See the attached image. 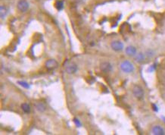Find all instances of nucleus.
Returning <instances> with one entry per match:
<instances>
[{"label":"nucleus","instance_id":"nucleus-10","mask_svg":"<svg viewBox=\"0 0 165 135\" xmlns=\"http://www.w3.org/2000/svg\"><path fill=\"white\" fill-rule=\"evenodd\" d=\"M34 106H35V108L37 109V111H39V112H43V111H45V109H46L45 105L43 103H41V102L36 103L34 104Z\"/></svg>","mask_w":165,"mask_h":135},{"label":"nucleus","instance_id":"nucleus-1","mask_svg":"<svg viewBox=\"0 0 165 135\" xmlns=\"http://www.w3.org/2000/svg\"><path fill=\"white\" fill-rule=\"evenodd\" d=\"M120 68L121 70L125 73H131L134 71V66L133 64L129 61H123L120 64Z\"/></svg>","mask_w":165,"mask_h":135},{"label":"nucleus","instance_id":"nucleus-3","mask_svg":"<svg viewBox=\"0 0 165 135\" xmlns=\"http://www.w3.org/2000/svg\"><path fill=\"white\" fill-rule=\"evenodd\" d=\"M30 5L26 1V0H20L17 4V8L21 12H25L29 8Z\"/></svg>","mask_w":165,"mask_h":135},{"label":"nucleus","instance_id":"nucleus-9","mask_svg":"<svg viewBox=\"0 0 165 135\" xmlns=\"http://www.w3.org/2000/svg\"><path fill=\"white\" fill-rule=\"evenodd\" d=\"M126 53L129 56H135L136 55V49L133 46H129L126 48Z\"/></svg>","mask_w":165,"mask_h":135},{"label":"nucleus","instance_id":"nucleus-5","mask_svg":"<svg viewBox=\"0 0 165 135\" xmlns=\"http://www.w3.org/2000/svg\"><path fill=\"white\" fill-rule=\"evenodd\" d=\"M45 66L47 69L49 70H53L56 68L58 66V63L55 59H49L47 60L45 63Z\"/></svg>","mask_w":165,"mask_h":135},{"label":"nucleus","instance_id":"nucleus-2","mask_svg":"<svg viewBox=\"0 0 165 135\" xmlns=\"http://www.w3.org/2000/svg\"><path fill=\"white\" fill-rule=\"evenodd\" d=\"M133 93L134 96L139 99H141L144 96V91L142 90V88L139 85H135L133 87Z\"/></svg>","mask_w":165,"mask_h":135},{"label":"nucleus","instance_id":"nucleus-13","mask_svg":"<svg viewBox=\"0 0 165 135\" xmlns=\"http://www.w3.org/2000/svg\"><path fill=\"white\" fill-rule=\"evenodd\" d=\"M135 61H136L137 62H142L145 59V55L143 53H142V52H140V53L135 55Z\"/></svg>","mask_w":165,"mask_h":135},{"label":"nucleus","instance_id":"nucleus-6","mask_svg":"<svg viewBox=\"0 0 165 135\" xmlns=\"http://www.w3.org/2000/svg\"><path fill=\"white\" fill-rule=\"evenodd\" d=\"M65 70L68 74H74L77 71V65L75 63H69L66 65Z\"/></svg>","mask_w":165,"mask_h":135},{"label":"nucleus","instance_id":"nucleus-16","mask_svg":"<svg viewBox=\"0 0 165 135\" xmlns=\"http://www.w3.org/2000/svg\"><path fill=\"white\" fill-rule=\"evenodd\" d=\"M74 123H75L76 125L77 126V127H80V126H81V123H80V121L78 119H74Z\"/></svg>","mask_w":165,"mask_h":135},{"label":"nucleus","instance_id":"nucleus-4","mask_svg":"<svg viewBox=\"0 0 165 135\" xmlns=\"http://www.w3.org/2000/svg\"><path fill=\"white\" fill-rule=\"evenodd\" d=\"M111 47L116 52H120L123 49V44L119 40H114L111 43Z\"/></svg>","mask_w":165,"mask_h":135},{"label":"nucleus","instance_id":"nucleus-17","mask_svg":"<svg viewBox=\"0 0 165 135\" xmlns=\"http://www.w3.org/2000/svg\"><path fill=\"white\" fill-rule=\"evenodd\" d=\"M155 69V65H151V66L149 68V71H150V72H152L153 71H154Z\"/></svg>","mask_w":165,"mask_h":135},{"label":"nucleus","instance_id":"nucleus-11","mask_svg":"<svg viewBox=\"0 0 165 135\" xmlns=\"http://www.w3.org/2000/svg\"><path fill=\"white\" fill-rule=\"evenodd\" d=\"M8 11V10L6 7L4 6V5H1V7H0V17H1L2 19H4L6 17Z\"/></svg>","mask_w":165,"mask_h":135},{"label":"nucleus","instance_id":"nucleus-8","mask_svg":"<svg viewBox=\"0 0 165 135\" xmlns=\"http://www.w3.org/2000/svg\"><path fill=\"white\" fill-rule=\"evenodd\" d=\"M152 133L155 135H164L165 131L161 125H155L152 127Z\"/></svg>","mask_w":165,"mask_h":135},{"label":"nucleus","instance_id":"nucleus-7","mask_svg":"<svg viewBox=\"0 0 165 135\" xmlns=\"http://www.w3.org/2000/svg\"><path fill=\"white\" fill-rule=\"evenodd\" d=\"M100 69H101V71H102L103 72L108 73L112 70V66H111V64L109 62H105L101 64V65H100Z\"/></svg>","mask_w":165,"mask_h":135},{"label":"nucleus","instance_id":"nucleus-15","mask_svg":"<svg viewBox=\"0 0 165 135\" xmlns=\"http://www.w3.org/2000/svg\"><path fill=\"white\" fill-rule=\"evenodd\" d=\"M17 84H20L23 88H26V89H28V88L30 87V85H29L25 81H17Z\"/></svg>","mask_w":165,"mask_h":135},{"label":"nucleus","instance_id":"nucleus-12","mask_svg":"<svg viewBox=\"0 0 165 135\" xmlns=\"http://www.w3.org/2000/svg\"><path fill=\"white\" fill-rule=\"evenodd\" d=\"M55 7L58 11H61L64 8V2L62 0H57L55 2Z\"/></svg>","mask_w":165,"mask_h":135},{"label":"nucleus","instance_id":"nucleus-14","mask_svg":"<svg viewBox=\"0 0 165 135\" xmlns=\"http://www.w3.org/2000/svg\"><path fill=\"white\" fill-rule=\"evenodd\" d=\"M21 109L25 113H29L30 111V106L27 103H23L21 105Z\"/></svg>","mask_w":165,"mask_h":135}]
</instances>
